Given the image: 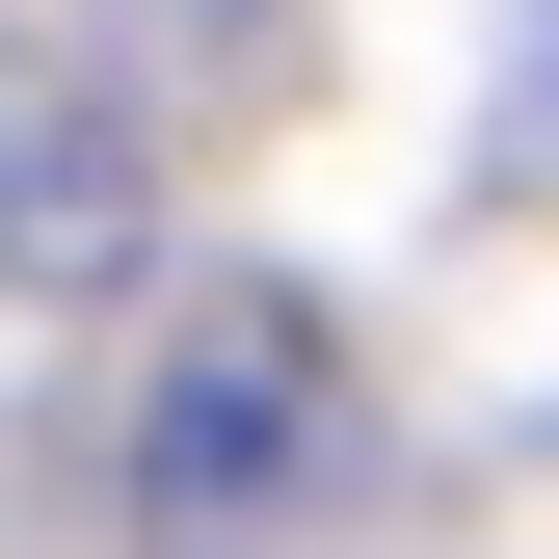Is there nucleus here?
I'll use <instances>...</instances> for the list:
<instances>
[{
    "instance_id": "obj_1",
    "label": "nucleus",
    "mask_w": 559,
    "mask_h": 559,
    "mask_svg": "<svg viewBox=\"0 0 559 559\" xmlns=\"http://www.w3.org/2000/svg\"><path fill=\"white\" fill-rule=\"evenodd\" d=\"M294 453H320V320L294 294H187L160 400H133V507H160V533H240Z\"/></svg>"
},
{
    "instance_id": "obj_2",
    "label": "nucleus",
    "mask_w": 559,
    "mask_h": 559,
    "mask_svg": "<svg viewBox=\"0 0 559 559\" xmlns=\"http://www.w3.org/2000/svg\"><path fill=\"white\" fill-rule=\"evenodd\" d=\"M107 240H133V133H81L53 53H0V266L27 294H107Z\"/></svg>"
},
{
    "instance_id": "obj_3",
    "label": "nucleus",
    "mask_w": 559,
    "mask_h": 559,
    "mask_svg": "<svg viewBox=\"0 0 559 559\" xmlns=\"http://www.w3.org/2000/svg\"><path fill=\"white\" fill-rule=\"evenodd\" d=\"M533 53H559V27H533Z\"/></svg>"
}]
</instances>
